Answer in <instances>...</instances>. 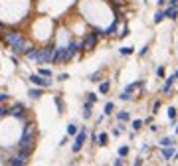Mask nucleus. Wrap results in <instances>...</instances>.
Masks as SVG:
<instances>
[{"instance_id": "nucleus-1", "label": "nucleus", "mask_w": 178, "mask_h": 166, "mask_svg": "<svg viewBox=\"0 0 178 166\" xmlns=\"http://www.w3.org/2000/svg\"><path fill=\"white\" fill-rule=\"evenodd\" d=\"M4 42L12 47L14 53L18 56H24V50H26V40L22 36V32H6L4 34Z\"/></svg>"}, {"instance_id": "nucleus-2", "label": "nucleus", "mask_w": 178, "mask_h": 166, "mask_svg": "<svg viewBox=\"0 0 178 166\" xmlns=\"http://www.w3.org/2000/svg\"><path fill=\"white\" fill-rule=\"evenodd\" d=\"M97 40H99V34H97V32H89V34H85L83 40H81V50H85V52L95 50Z\"/></svg>"}, {"instance_id": "nucleus-3", "label": "nucleus", "mask_w": 178, "mask_h": 166, "mask_svg": "<svg viewBox=\"0 0 178 166\" xmlns=\"http://www.w3.org/2000/svg\"><path fill=\"white\" fill-rule=\"evenodd\" d=\"M85 141H87V128L81 127V131H77V132H75V142H73L71 150H73V152H79Z\"/></svg>"}, {"instance_id": "nucleus-4", "label": "nucleus", "mask_w": 178, "mask_h": 166, "mask_svg": "<svg viewBox=\"0 0 178 166\" xmlns=\"http://www.w3.org/2000/svg\"><path fill=\"white\" fill-rule=\"evenodd\" d=\"M26 105L24 103H14L12 107L8 109V115H12V117H16V119H22V121H26Z\"/></svg>"}, {"instance_id": "nucleus-5", "label": "nucleus", "mask_w": 178, "mask_h": 166, "mask_svg": "<svg viewBox=\"0 0 178 166\" xmlns=\"http://www.w3.org/2000/svg\"><path fill=\"white\" fill-rule=\"evenodd\" d=\"M30 81L34 83V85H38V87H42V89H44V87H50V85H52L50 79H46L44 75H40V73H32V75H30Z\"/></svg>"}, {"instance_id": "nucleus-6", "label": "nucleus", "mask_w": 178, "mask_h": 166, "mask_svg": "<svg viewBox=\"0 0 178 166\" xmlns=\"http://www.w3.org/2000/svg\"><path fill=\"white\" fill-rule=\"evenodd\" d=\"M6 164H10V166H24L28 160H26L24 156H20V154H16V156H10V158H6L4 160Z\"/></svg>"}, {"instance_id": "nucleus-7", "label": "nucleus", "mask_w": 178, "mask_h": 166, "mask_svg": "<svg viewBox=\"0 0 178 166\" xmlns=\"http://www.w3.org/2000/svg\"><path fill=\"white\" fill-rule=\"evenodd\" d=\"M107 141H109V137H107V132H101V135H97V142L95 144H99V146H105Z\"/></svg>"}, {"instance_id": "nucleus-8", "label": "nucleus", "mask_w": 178, "mask_h": 166, "mask_svg": "<svg viewBox=\"0 0 178 166\" xmlns=\"http://www.w3.org/2000/svg\"><path fill=\"white\" fill-rule=\"evenodd\" d=\"M91 107H93V103L85 101V105H83V119H89L91 117Z\"/></svg>"}, {"instance_id": "nucleus-9", "label": "nucleus", "mask_w": 178, "mask_h": 166, "mask_svg": "<svg viewBox=\"0 0 178 166\" xmlns=\"http://www.w3.org/2000/svg\"><path fill=\"white\" fill-rule=\"evenodd\" d=\"M53 101H56V105H57V113H63V111H66V107H63V99L59 97V95H56Z\"/></svg>"}, {"instance_id": "nucleus-10", "label": "nucleus", "mask_w": 178, "mask_h": 166, "mask_svg": "<svg viewBox=\"0 0 178 166\" xmlns=\"http://www.w3.org/2000/svg\"><path fill=\"white\" fill-rule=\"evenodd\" d=\"M164 16H168V18L176 20V18H178V8H174V6H172V8H168V10L164 12Z\"/></svg>"}, {"instance_id": "nucleus-11", "label": "nucleus", "mask_w": 178, "mask_h": 166, "mask_svg": "<svg viewBox=\"0 0 178 166\" xmlns=\"http://www.w3.org/2000/svg\"><path fill=\"white\" fill-rule=\"evenodd\" d=\"M109 89H111V83L109 81H101V85H99V93H109Z\"/></svg>"}, {"instance_id": "nucleus-12", "label": "nucleus", "mask_w": 178, "mask_h": 166, "mask_svg": "<svg viewBox=\"0 0 178 166\" xmlns=\"http://www.w3.org/2000/svg\"><path fill=\"white\" fill-rule=\"evenodd\" d=\"M28 95H30V99H40L42 97V87L40 89H30Z\"/></svg>"}, {"instance_id": "nucleus-13", "label": "nucleus", "mask_w": 178, "mask_h": 166, "mask_svg": "<svg viewBox=\"0 0 178 166\" xmlns=\"http://www.w3.org/2000/svg\"><path fill=\"white\" fill-rule=\"evenodd\" d=\"M117 117H119V121H121V123H125V121H129V119H131V115H129L127 111H121V113H119Z\"/></svg>"}, {"instance_id": "nucleus-14", "label": "nucleus", "mask_w": 178, "mask_h": 166, "mask_svg": "<svg viewBox=\"0 0 178 166\" xmlns=\"http://www.w3.org/2000/svg\"><path fill=\"white\" fill-rule=\"evenodd\" d=\"M75 132H77V125H73V123H71V125H67V135L75 137Z\"/></svg>"}, {"instance_id": "nucleus-15", "label": "nucleus", "mask_w": 178, "mask_h": 166, "mask_svg": "<svg viewBox=\"0 0 178 166\" xmlns=\"http://www.w3.org/2000/svg\"><path fill=\"white\" fill-rule=\"evenodd\" d=\"M172 154H174V150H172L170 146H164V150H162V156H164V158H170Z\"/></svg>"}, {"instance_id": "nucleus-16", "label": "nucleus", "mask_w": 178, "mask_h": 166, "mask_svg": "<svg viewBox=\"0 0 178 166\" xmlns=\"http://www.w3.org/2000/svg\"><path fill=\"white\" fill-rule=\"evenodd\" d=\"M38 73H40V75H44V77H52V69H48V67H42Z\"/></svg>"}, {"instance_id": "nucleus-17", "label": "nucleus", "mask_w": 178, "mask_h": 166, "mask_svg": "<svg viewBox=\"0 0 178 166\" xmlns=\"http://www.w3.org/2000/svg\"><path fill=\"white\" fill-rule=\"evenodd\" d=\"M172 144H174V142H172V138H168V137L160 141V146H172Z\"/></svg>"}, {"instance_id": "nucleus-18", "label": "nucleus", "mask_w": 178, "mask_h": 166, "mask_svg": "<svg viewBox=\"0 0 178 166\" xmlns=\"http://www.w3.org/2000/svg\"><path fill=\"white\" fill-rule=\"evenodd\" d=\"M113 111H115V105H113V103H107V105H105V115H111Z\"/></svg>"}, {"instance_id": "nucleus-19", "label": "nucleus", "mask_w": 178, "mask_h": 166, "mask_svg": "<svg viewBox=\"0 0 178 166\" xmlns=\"http://www.w3.org/2000/svg\"><path fill=\"white\" fill-rule=\"evenodd\" d=\"M127 154H129V146H121V148H119V156H127Z\"/></svg>"}, {"instance_id": "nucleus-20", "label": "nucleus", "mask_w": 178, "mask_h": 166, "mask_svg": "<svg viewBox=\"0 0 178 166\" xmlns=\"http://www.w3.org/2000/svg\"><path fill=\"white\" fill-rule=\"evenodd\" d=\"M133 128H135V131L143 128V121H133Z\"/></svg>"}, {"instance_id": "nucleus-21", "label": "nucleus", "mask_w": 178, "mask_h": 166, "mask_svg": "<svg viewBox=\"0 0 178 166\" xmlns=\"http://www.w3.org/2000/svg\"><path fill=\"white\" fill-rule=\"evenodd\" d=\"M87 101H89V103H95V101H97V95H95V93H87Z\"/></svg>"}, {"instance_id": "nucleus-22", "label": "nucleus", "mask_w": 178, "mask_h": 166, "mask_svg": "<svg viewBox=\"0 0 178 166\" xmlns=\"http://www.w3.org/2000/svg\"><path fill=\"white\" fill-rule=\"evenodd\" d=\"M135 50H133V47H121V53H123V56H127V53H133Z\"/></svg>"}, {"instance_id": "nucleus-23", "label": "nucleus", "mask_w": 178, "mask_h": 166, "mask_svg": "<svg viewBox=\"0 0 178 166\" xmlns=\"http://www.w3.org/2000/svg\"><path fill=\"white\" fill-rule=\"evenodd\" d=\"M158 107H160V101H154V105H153V115L158 113Z\"/></svg>"}, {"instance_id": "nucleus-24", "label": "nucleus", "mask_w": 178, "mask_h": 166, "mask_svg": "<svg viewBox=\"0 0 178 166\" xmlns=\"http://www.w3.org/2000/svg\"><path fill=\"white\" fill-rule=\"evenodd\" d=\"M101 71H97V73H93V75H91V81H101Z\"/></svg>"}, {"instance_id": "nucleus-25", "label": "nucleus", "mask_w": 178, "mask_h": 166, "mask_svg": "<svg viewBox=\"0 0 178 166\" xmlns=\"http://www.w3.org/2000/svg\"><path fill=\"white\" fill-rule=\"evenodd\" d=\"M168 117H170V119H174V117H176V109H174V107H170V109H168Z\"/></svg>"}, {"instance_id": "nucleus-26", "label": "nucleus", "mask_w": 178, "mask_h": 166, "mask_svg": "<svg viewBox=\"0 0 178 166\" xmlns=\"http://www.w3.org/2000/svg\"><path fill=\"white\" fill-rule=\"evenodd\" d=\"M4 115H8V109H6V107H2V105H0V119H2Z\"/></svg>"}, {"instance_id": "nucleus-27", "label": "nucleus", "mask_w": 178, "mask_h": 166, "mask_svg": "<svg viewBox=\"0 0 178 166\" xmlns=\"http://www.w3.org/2000/svg\"><path fill=\"white\" fill-rule=\"evenodd\" d=\"M162 18H164V12H158V14L154 16V22H160V20H162Z\"/></svg>"}, {"instance_id": "nucleus-28", "label": "nucleus", "mask_w": 178, "mask_h": 166, "mask_svg": "<svg viewBox=\"0 0 178 166\" xmlns=\"http://www.w3.org/2000/svg\"><path fill=\"white\" fill-rule=\"evenodd\" d=\"M156 75H158V77H164V67H158V69H156Z\"/></svg>"}, {"instance_id": "nucleus-29", "label": "nucleus", "mask_w": 178, "mask_h": 166, "mask_svg": "<svg viewBox=\"0 0 178 166\" xmlns=\"http://www.w3.org/2000/svg\"><path fill=\"white\" fill-rule=\"evenodd\" d=\"M6 99H8V93H0V103H4Z\"/></svg>"}, {"instance_id": "nucleus-30", "label": "nucleus", "mask_w": 178, "mask_h": 166, "mask_svg": "<svg viewBox=\"0 0 178 166\" xmlns=\"http://www.w3.org/2000/svg\"><path fill=\"white\" fill-rule=\"evenodd\" d=\"M57 79H59V81H66V79H69V75H67V73H62Z\"/></svg>"}, {"instance_id": "nucleus-31", "label": "nucleus", "mask_w": 178, "mask_h": 166, "mask_svg": "<svg viewBox=\"0 0 178 166\" xmlns=\"http://www.w3.org/2000/svg\"><path fill=\"white\" fill-rule=\"evenodd\" d=\"M4 28H6V26H4L2 22H0V34H4Z\"/></svg>"}, {"instance_id": "nucleus-32", "label": "nucleus", "mask_w": 178, "mask_h": 166, "mask_svg": "<svg viewBox=\"0 0 178 166\" xmlns=\"http://www.w3.org/2000/svg\"><path fill=\"white\" fill-rule=\"evenodd\" d=\"M174 132H178V125H176V127H174Z\"/></svg>"}, {"instance_id": "nucleus-33", "label": "nucleus", "mask_w": 178, "mask_h": 166, "mask_svg": "<svg viewBox=\"0 0 178 166\" xmlns=\"http://www.w3.org/2000/svg\"><path fill=\"white\" fill-rule=\"evenodd\" d=\"M174 77H178V71H176V73H174Z\"/></svg>"}]
</instances>
